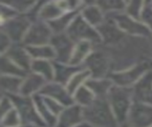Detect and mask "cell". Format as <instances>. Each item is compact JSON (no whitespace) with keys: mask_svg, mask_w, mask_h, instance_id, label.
<instances>
[{"mask_svg":"<svg viewBox=\"0 0 152 127\" xmlns=\"http://www.w3.org/2000/svg\"><path fill=\"white\" fill-rule=\"evenodd\" d=\"M12 44H14V43H12V41L9 38L7 34L1 32V53H2V55L5 54V53L12 47Z\"/></svg>","mask_w":152,"mask_h":127,"instance_id":"37","label":"cell"},{"mask_svg":"<svg viewBox=\"0 0 152 127\" xmlns=\"http://www.w3.org/2000/svg\"><path fill=\"white\" fill-rule=\"evenodd\" d=\"M152 70V61L142 62L119 72H113L109 77L115 85L132 88L147 72Z\"/></svg>","mask_w":152,"mask_h":127,"instance_id":"6","label":"cell"},{"mask_svg":"<svg viewBox=\"0 0 152 127\" xmlns=\"http://www.w3.org/2000/svg\"><path fill=\"white\" fill-rule=\"evenodd\" d=\"M85 85L93 92L97 99H105L107 98V95L110 92L111 88L115 84L110 77H105V78L90 77L86 81Z\"/></svg>","mask_w":152,"mask_h":127,"instance_id":"21","label":"cell"},{"mask_svg":"<svg viewBox=\"0 0 152 127\" xmlns=\"http://www.w3.org/2000/svg\"><path fill=\"white\" fill-rule=\"evenodd\" d=\"M75 127H92V126H91L89 123H88V122H86V121H82V122H80V123H79V124H77V125H76Z\"/></svg>","mask_w":152,"mask_h":127,"instance_id":"38","label":"cell"},{"mask_svg":"<svg viewBox=\"0 0 152 127\" xmlns=\"http://www.w3.org/2000/svg\"><path fill=\"white\" fill-rule=\"evenodd\" d=\"M95 49V45L89 41L76 42L68 64L73 66H82Z\"/></svg>","mask_w":152,"mask_h":127,"instance_id":"18","label":"cell"},{"mask_svg":"<svg viewBox=\"0 0 152 127\" xmlns=\"http://www.w3.org/2000/svg\"><path fill=\"white\" fill-rule=\"evenodd\" d=\"M80 14V11H75V12H68L63 14L60 17L56 18L54 21L49 22V26L53 32L54 34H63L66 33L69 26L71 25L73 20L76 18L77 15Z\"/></svg>","mask_w":152,"mask_h":127,"instance_id":"24","label":"cell"},{"mask_svg":"<svg viewBox=\"0 0 152 127\" xmlns=\"http://www.w3.org/2000/svg\"><path fill=\"white\" fill-rule=\"evenodd\" d=\"M141 21L144 23L152 33V4L151 2H145V6L142 9Z\"/></svg>","mask_w":152,"mask_h":127,"instance_id":"34","label":"cell"},{"mask_svg":"<svg viewBox=\"0 0 152 127\" xmlns=\"http://www.w3.org/2000/svg\"><path fill=\"white\" fill-rule=\"evenodd\" d=\"M121 127H129V126H128L127 124H125V123H124V124H123V125H121Z\"/></svg>","mask_w":152,"mask_h":127,"instance_id":"39","label":"cell"},{"mask_svg":"<svg viewBox=\"0 0 152 127\" xmlns=\"http://www.w3.org/2000/svg\"><path fill=\"white\" fill-rule=\"evenodd\" d=\"M39 94L56 100L59 103H61L64 107L75 104L73 96L68 92L66 86L56 81H51L47 83L44 86V88L40 91Z\"/></svg>","mask_w":152,"mask_h":127,"instance_id":"13","label":"cell"},{"mask_svg":"<svg viewBox=\"0 0 152 127\" xmlns=\"http://www.w3.org/2000/svg\"><path fill=\"white\" fill-rule=\"evenodd\" d=\"M132 93L135 102L152 105V70L132 87Z\"/></svg>","mask_w":152,"mask_h":127,"instance_id":"14","label":"cell"},{"mask_svg":"<svg viewBox=\"0 0 152 127\" xmlns=\"http://www.w3.org/2000/svg\"><path fill=\"white\" fill-rule=\"evenodd\" d=\"M66 34L74 42L89 41L95 46L102 44V38L97 28L91 26L83 17L77 15L66 31Z\"/></svg>","mask_w":152,"mask_h":127,"instance_id":"4","label":"cell"},{"mask_svg":"<svg viewBox=\"0 0 152 127\" xmlns=\"http://www.w3.org/2000/svg\"><path fill=\"white\" fill-rule=\"evenodd\" d=\"M73 98H74V102H75V104L79 105V106L82 108L89 106V105L92 104L95 101V99H97L93 92L86 85L80 87V88L73 95Z\"/></svg>","mask_w":152,"mask_h":127,"instance_id":"30","label":"cell"},{"mask_svg":"<svg viewBox=\"0 0 152 127\" xmlns=\"http://www.w3.org/2000/svg\"><path fill=\"white\" fill-rule=\"evenodd\" d=\"M55 64V80L54 81L65 85L71 80V77L77 72L83 68V66H73L67 63H59L54 61Z\"/></svg>","mask_w":152,"mask_h":127,"instance_id":"22","label":"cell"},{"mask_svg":"<svg viewBox=\"0 0 152 127\" xmlns=\"http://www.w3.org/2000/svg\"><path fill=\"white\" fill-rule=\"evenodd\" d=\"M84 121L92 127H121L113 114L107 99H96L89 106L83 108Z\"/></svg>","mask_w":152,"mask_h":127,"instance_id":"1","label":"cell"},{"mask_svg":"<svg viewBox=\"0 0 152 127\" xmlns=\"http://www.w3.org/2000/svg\"><path fill=\"white\" fill-rule=\"evenodd\" d=\"M144 6L145 2L142 1H128L126 4L124 14H126L128 16L132 17L134 19L141 21V15Z\"/></svg>","mask_w":152,"mask_h":127,"instance_id":"33","label":"cell"},{"mask_svg":"<svg viewBox=\"0 0 152 127\" xmlns=\"http://www.w3.org/2000/svg\"><path fill=\"white\" fill-rule=\"evenodd\" d=\"M108 16H111L118 24L119 28L127 36L139 37H151L152 36L150 30L142 21L134 19L124 12L109 15Z\"/></svg>","mask_w":152,"mask_h":127,"instance_id":"9","label":"cell"},{"mask_svg":"<svg viewBox=\"0 0 152 127\" xmlns=\"http://www.w3.org/2000/svg\"><path fill=\"white\" fill-rule=\"evenodd\" d=\"M65 12H66L60 6L59 1L42 2L39 10H38L37 19L49 23L51 21H54L56 18H58Z\"/></svg>","mask_w":152,"mask_h":127,"instance_id":"20","label":"cell"},{"mask_svg":"<svg viewBox=\"0 0 152 127\" xmlns=\"http://www.w3.org/2000/svg\"><path fill=\"white\" fill-rule=\"evenodd\" d=\"M151 39H152V36H151Z\"/></svg>","mask_w":152,"mask_h":127,"instance_id":"41","label":"cell"},{"mask_svg":"<svg viewBox=\"0 0 152 127\" xmlns=\"http://www.w3.org/2000/svg\"><path fill=\"white\" fill-rule=\"evenodd\" d=\"M12 7L19 15H27L31 12L37 2L36 1H26V0H11V1H2Z\"/></svg>","mask_w":152,"mask_h":127,"instance_id":"31","label":"cell"},{"mask_svg":"<svg viewBox=\"0 0 152 127\" xmlns=\"http://www.w3.org/2000/svg\"><path fill=\"white\" fill-rule=\"evenodd\" d=\"M24 78L12 76H1V90L2 94L8 96L19 95L21 85Z\"/></svg>","mask_w":152,"mask_h":127,"instance_id":"25","label":"cell"},{"mask_svg":"<svg viewBox=\"0 0 152 127\" xmlns=\"http://www.w3.org/2000/svg\"><path fill=\"white\" fill-rule=\"evenodd\" d=\"M125 124L129 127H151L152 105L134 101Z\"/></svg>","mask_w":152,"mask_h":127,"instance_id":"11","label":"cell"},{"mask_svg":"<svg viewBox=\"0 0 152 127\" xmlns=\"http://www.w3.org/2000/svg\"><path fill=\"white\" fill-rule=\"evenodd\" d=\"M82 66L90 73L92 78L109 77L112 73L109 55L101 45L95 46L94 51L91 53Z\"/></svg>","mask_w":152,"mask_h":127,"instance_id":"3","label":"cell"},{"mask_svg":"<svg viewBox=\"0 0 152 127\" xmlns=\"http://www.w3.org/2000/svg\"><path fill=\"white\" fill-rule=\"evenodd\" d=\"M47 83H48V81L44 77L37 75V74L30 72L24 77L19 95L23 96V97L32 98L34 95L39 94Z\"/></svg>","mask_w":152,"mask_h":127,"instance_id":"17","label":"cell"},{"mask_svg":"<svg viewBox=\"0 0 152 127\" xmlns=\"http://www.w3.org/2000/svg\"><path fill=\"white\" fill-rule=\"evenodd\" d=\"M80 15L95 28L101 26L106 18L105 14L97 5L96 2H85L83 8L80 11Z\"/></svg>","mask_w":152,"mask_h":127,"instance_id":"19","label":"cell"},{"mask_svg":"<svg viewBox=\"0 0 152 127\" xmlns=\"http://www.w3.org/2000/svg\"><path fill=\"white\" fill-rule=\"evenodd\" d=\"M29 52L30 55L32 56L33 60H56V52L51 44L36 46V47H26Z\"/></svg>","mask_w":152,"mask_h":127,"instance_id":"26","label":"cell"},{"mask_svg":"<svg viewBox=\"0 0 152 127\" xmlns=\"http://www.w3.org/2000/svg\"><path fill=\"white\" fill-rule=\"evenodd\" d=\"M54 34L49 24L37 19L32 23L21 44L25 47H36L50 44Z\"/></svg>","mask_w":152,"mask_h":127,"instance_id":"7","label":"cell"},{"mask_svg":"<svg viewBox=\"0 0 152 127\" xmlns=\"http://www.w3.org/2000/svg\"><path fill=\"white\" fill-rule=\"evenodd\" d=\"M22 119L19 112L14 108L9 113H7L3 118H1L2 127H20L22 126Z\"/></svg>","mask_w":152,"mask_h":127,"instance_id":"32","label":"cell"},{"mask_svg":"<svg viewBox=\"0 0 152 127\" xmlns=\"http://www.w3.org/2000/svg\"><path fill=\"white\" fill-rule=\"evenodd\" d=\"M50 44L56 52V58L55 61L68 64L74 46H75V42L68 36V34L66 33L54 34L51 39Z\"/></svg>","mask_w":152,"mask_h":127,"instance_id":"12","label":"cell"},{"mask_svg":"<svg viewBox=\"0 0 152 127\" xmlns=\"http://www.w3.org/2000/svg\"><path fill=\"white\" fill-rule=\"evenodd\" d=\"M14 108H15V105H14V102H12V99L10 98V96L2 94V97H1V118H3L7 113H9L11 110H12Z\"/></svg>","mask_w":152,"mask_h":127,"instance_id":"36","label":"cell"},{"mask_svg":"<svg viewBox=\"0 0 152 127\" xmlns=\"http://www.w3.org/2000/svg\"><path fill=\"white\" fill-rule=\"evenodd\" d=\"M83 120V108L73 104L65 107L59 114L56 127H75Z\"/></svg>","mask_w":152,"mask_h":127,"instance_id":"16","label":"cell"},{"mask_svg":"<svg viewBox=\"0 0 152 127\" xmlns=\"http://www.w3.org/2000/svg\"><path fill=\"white\" fill-rule=\"evenodd\" d=\"M90 77H91L90 73L86 69L82 68L79 72H77L75 75L71 77V80L68 81V83L66 84V88L68 92L73 96L80 87L85 85L86 81H87Z\"/></svg>","mask_w":152,"mask_h":127,"instance_id":"27","label":"cell"},{"mask_svg":"<svg viewBox=\"0 0 152 127\" xmlns=\"http://www.w3.org/2000/svg\"><path fill=\"white\" fill-rule=\"evenodd\" d=\"M96 4L102 9L105 15H109L124 12L127 2L119 1V0H102V1H96Z\"/></svg>","mask_w":152,"mask_h":127,"instance_id":"28","label":"cell"},{"mask_svg":"<svg viewBox=\"0 0 152 127\" xmlns=\"http://www.w3.org/2000/svg\"><path fill=\"white\" fill-rule=\"evenodd\" d=\"M28 72L24 71L22 68H20L18 65L8 58L6 55H2L1 58V75L5 76H12L24 78L28 75Z\"/></svg>","mask_w":152,"mask_h":127,"instance_id":"29","label":"cell"},{"mask_svg":"<svg viewBox=\"0 0 152 127\" xmlns=\"http://www.w3.org/2000/svg\"><path fill=\"white\" fill-rule=\"evenodd\" d=\"M151 4H152V2H151Z\"/></svg>","mask_w":152,"mask_h":127,"instance_id":"42","label":"cell"},{"mask_svg":"<svg viewBox=\"0 0 152 127\" xmlns=\"http://www.w3.org/2000/svg\"><path fill=\"white\" fill-rule=\"evenodd\" d=\"M2 55H6L8 58H10L16 65H18L24 71L28 73L31 72V65L33 62V58L30 55L27 48L23 44L14 43L10 49Z\"/></svg>","mask_w":152,"mask_h":127,"instance_id":"15","label":"cell"},{"mask_svg":"<svg viewBox=\"0 0 152 127\" xmlns=\"http://www.w3.org/2000/svg\"><path fill=\"white\" fill-rule=\"evenodd\" d=\"M97 30L102 38L101 45L106 48L118 45L127 36L119 28L116 21L111 16L108 15H106L105 20L103 21V23L101 26H99Z\"/></svg>","mask_w":152,"mask_h":127,"instance_id":"10","label":"cell"},{"mask_svg":"<svg viewBox=\"0 0 152 127\" xmlns=\"http://www.w3.org/2000/svg\"><path fill=\"white\" fill-rule=\"evenodd\" d=\"M151 127H152V126H151Z\"/></svg>","mask_w":152,"mask_h":127,"instance_id":"43","label":"cell"},{"mask_svg":"<svg viewBox=\"0 0 152 127\" xmlns=\"http://www.w3.org/2000/svg\"><path fill=\"white\" fill-rule=\"evenodd\" d=\"M19 14L16 11H15L12 7L5 3H1V24H4L10 21L11 19L15 18V16H17Z\"/></svg>","mask_w":152,"mask_h":127,"instance_id":"35","label":"cell"},{"mask_svg":"<svg viewBox=\"0 0 152 127\" xmlns=\"http://www.w3.org/2000/svg\"><path fill=\"white\" fill-rule=\"evenodd\" d=\"M33 22L27 15H18L8 22L1 24V32L7 34L12 43L21 44Z\"/></svg>","mask_w":152,"mask_h":127,"instance_id":"8","label":"cell"},{"mask_svg":"<svg viewBox=\"0 0 152 127\" xmlns=\"http://www.w3.org/2000/svg\"><path fill=\"white\" fill-rule=\"evenodd\" d=\"M31 72L44 77L45 80L51 82L55 80V64L51 60H33L31 65Z\"/></svg>","mask_w":152,"mask_h":127,"instance_id":"23","label":"cell"},{"mask_svg":"<svg viewBox=\"0 0 152 127\" xmlns=\"http://www.w3.org/2000/svg\"><path fill=\"white\" fill-rule=\"evenodd\" d=\"M10 98L14 102L15 108L20 114L23 125L31 127H46L45 122L43 121L37 110L33 98L23 97L20 95L10 96Z\"/></svg>","mask_w":152,"mask_h":127,"instance_id":"5","label":"cell"},{"mask_svg":"<svg viewBox=\"0 0 152 127\" xmlns=\"http://www.w3.org/2000/svg\"><path fill=\"white\" fill-rule=\"evenodd\" d=\"M20 127H31V126H26V125H22V126H20Z\"/></svg>","mask_w":152,"mask_h":127,"instance_id":"40","label":"cell"},{"mask_svg":"<svg viewBox=\"0 0 152 127\" xmlns=\"http://www.w3.org/2000/svg\"><path fill=\"white\" fill-rule=\"evenodd\" d=\"M106 99L119 123L121 125L124 124L134 103L132 88L114 85Z\"/></svg>","mask_w":152,"mask_h":127,"instance_id":"2","label":"cell"}]
</instances>
